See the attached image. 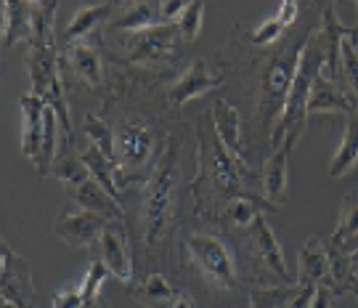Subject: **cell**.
I'll return each instance as SVG.
<instances>
[{"mask_svg": "<svg viewBox=\"0 0 358 308\" xmlns=\"http://www.w3.org/2000/svg\"><path fill=\"white\" fill-rule=\"evenodd\" d=\"M170 308H194V300L189 295H183V293H178L176 295V300H173V306Z\"/></svg>", "mask_w": 358, "mask_h": 308, "instance_id": "obj_40", "label": "cell"}, {"mask_svg": "<svg viewBox=\"0 0 358 308\" xmlns=\"http://www.w3.org/2000/svg\"><path fill=\"white\" fill-rule=\"evenodd\" d=\"M282 29H284V24L279 22V19H268L263 27H257L255 32L250 35V40L252 43H257V46H266V43H273V40L282 35Z\"/></svg>", "mask_w": 358, "mask_h": 308, "instance_id": "obj_34", "label": "cell"}, {"mask_svg": "<svg viewBox=\"0 0 358 308\" xmlns=\"http://www.w3.org/2000/svg\"><path fill=\"white\" fill-rule=\"evenodd\" d=\"M106 274H112V271L103 266L101 258H96V260L90 263L88 276H85V284H83V290H80V295H83V303H85V306H90V303H93V298L99 295V290H101Z\"/></svg>", "mask_w": 358, "mask_h": 308, "instance_id": "obj_33", "label": "cell"}, {"mask_svg": "<svg viewBox=\"0 0 358 308\" xmlns=\"http://www.w3.org/2000/svg\"><path fill=\"white\" fill-rule=\"evenodd\" d=\"M329 276V250L321 239L310 237L300 250V266H297V282L294 284H324Z\"/></svg>", "mask_w": 358, "mask_h": 308, "instance_id": "obj_17", "label": "cell"}, {"mask_svg": "<svg viewBox=\"0 0 358 308\" xmlns=\"http://www.w3.org/2000/svg\"><path fill=\"white\" fill-rule=\"evenodd\" d=\"M297 11H300V6H297L294 0H284L282 8H279V16H276V19H279V22H282L284 27H287V24H292L294 19H297Z\"/></svg>", "mask_w": 358, "mask_h": 308, "instance_id": "obj_39", "label": "cell"}, {"mask_svg": "<svg viewBox=\"0 0 358 308\" xmlns=\"http://www.w3.org/2000/svg\"><path fill=\"white\" fill-rule=\"evenodd\" d=\"M99 244H101L103 266L112 271L117 279H122V282H130V279H133L130 244H128V237H125V231L120 229V223H117V220H112V223L103 229Z\"/></svg>", "mask_w": 358, "mask_h": 308, "instance_id": "obj_12", "label": "cell"}, {"mask_svg": "<svg viewBox=\"0 0 358 308\" xmlns=\"http://www.w3.org/2000/svg\"><path fill=\"white\" fill-rule=\"evenodd\" d=\"M356 162H358V112H353V115L348 117L343 144H340L332 165H329V176H332V178H340V176H345Z\"/></svg>", "mask_w": 358, "mask_h": 308, "instance_id": "obj_23", "label": "cell"}, {"mask_svg": "<svg viewBox=\"0 0 358 308\" xmlns=\"http://www.w3.org/2000/svg\"><path fill=\"white\" fill-rule=\"evenodd\" d=\"M294 293V290H292ZM292 293H279V295H260L255 300L257 308H287V300L292 298Z\"/></svg>", "mask_w": 358, "mask_h": 308, "instance_id": "obj_37", "label": "cell"}, {"mask_svg": "<svg viewBox=\"0 0 358 308\" xmlns=\"http://www.w3.org/2000/svg\"><path fill=\"white\" fill-rule=\"evenodd\" d=\"M210 178L213 189L223 197H236L242 192V165L236 157L220 144L215 128L207 133L205 122L199 125V176L196 181Z\"/></svg>", "mask_w": 358, "mask_h": 308, "instance_id": "obj_4", "label": "cell"}, {"mask_svg": "<svg viewBox=\"0 0 358 308\" xmlns=\"http://www.w3.org/2000/svg\"><path fill=\"white\" fill-rule=\"evenodd\" d=\"M334 290L329 284H319L316 293H313V300H310V308H334Z\"/></svg>", "mask_w": 358, "mask_h": 308, "instance_id": "obj_35", "label": "cell"}, {"mask_svg": "<svg viewBox=\"0 0 358 308\" xmlns=\"http://www.w3.org/2000/svg\"><path fill=\"white\" fill-rule=\"evenodd\" d=\"M176 295H178V290L167 282L162 274H152V276L146 279V284L136 293V298L149 308H165V306L170 308L173 300H176Z\"/></svg>", "mask_w": 358, "mask_h": 308, "instance_id": "obj_26", "label": "cell"}, {"mask_svg": "<svg viewBox=\"0 0 358 308\" xmlns=\"http://www.w3.org/2000/svg\"><path fill=\"white\" fill-rule=\"evenodd\" d=\"M32 38V3H3V48L8 51L13 43Z\"/></svg>", "mask_w": 358, "mask_h": 308, "instance_id": "obj_20", "label": "cell"}, {"mask_svg": "<svg viewBox=\"0 0 358 308\" xmlns=\"http://www.w3.org/2000/svg\"><path fill=\"white\" fill-rule=\"evenodd\" d=\"M176 38H178V24H159L136 32L128 46L136 62H154L176 48Z\"/></svg>", "mask_w": 358, "mask_h": 308, "instance_id": "obj_13", "label": "cell"}, {"mask_svg": "<svg viewBox=\"0 0 358 308\" xmlns=\"http://www.w3.org/2000/svg\"><path fill=\"white\" fill-rule=\"evenodd\" d=\"M176 192H178V144H170L162 162L157 165L154 176L146 183L143 220H146L149 242H159L167 234L173 210H176Z\"/></svg>", "mask_w": 358, "mask_h": 308, "instance_id": "obj_3", "label": "cell"}, {"mask_svg": "<svg viewBox=\"0 0 358 308\" xmlns=\"http://www.w3.org/2000/svg\"><path fill=\"white\" fill-rule=\"evenodd\" d=\"M356 48H358V43H356Z\"/></svg>", "mask_w": 358, "mask_h": 308, "instance_id": "obj_43", "label": "cell"}, {"mask_svg": "<svg viewBox=\"0 0 358 308\" xmlns=\"http://www.w3.org/2000/svg\"><path fill=\"white\" fill-rule=\"evenodd\" d=\"M215 85H220V77L210 75L207 64L199 59V62H194L192 69L180 77L173 88H170V102L180 106V104H186V102H192V99H199V96L210 93Z\"/></svg>", "mask_w": 358, "mask_h": 308, "instance_id": "obj_18", "label": "cell"}, {"mask_svg": "<svg viewBox=\"0 0 358 308\" xmlns=\"http://www.w3.org/2000/svg\"><path fill=\"white\" fill-rule=\"evenodd\" d=\"M358 112V102L348 93L343 85H337V80L324 75V66L316 75L308 96V115H353Z\"/></svg>", "mask_w": 358, "mask_h": 308, "instance_id": "obj_8", "label": "cell"}, {"mask_svg": "<svg viewBox=\"0 0 358 308\" xmlns=\"http://www.w3.org/2000/svg\"><path fill=\"white\" fill-rule=\"evenodd\" d=\"M66 192H69V197H72L83 210L99 213V216H103L106 220H117V223L125 218V213L120 210V202H117L115 197L106 194V189H103L99 181L88 178L85 183L72 186V189H66Z\"/></svg>", "mask_w": 358, "mask_h": 308, "instance_id": "obj_16", "label": "cell"}, {"mask_svg": "<svg viewBox=\"0 0 358 308\" xmlns=\"http://www.w3.org/2000/svg\"><path fill=\"white\" fill-rule=\"evenodd\" d=\"M329 250L350 258L358 250V194L345 197V205L340 213V226L332 234Z\"/></svg>", "mask_w": 358, "mask_h": 308, "instance_id": "obj_19", "label": "cell"}, {"mask_svg": "<svg viewBox=\"0 0 358 308\" xmlns=\"http://www.w3.org/2000/svg\"><path fill=\"white\" fill-rule=\"evenodd\" d=\"M51 176H56L66 189L80 186V183H85L88 178H93L90 170L85 167V162H83V160H75V157H62V160H56Z\"/></svg>", "mask_w": 358, "mask_h": 308, "instance_id": "obj_30", "label": "cell"}, {"mask_svg": "<svg viewBox=\"0 0 358 308\" xmlns=\"http://www.w3.org/2000/svg\"><path fill=\"white\" fill-rule=\"evenodd\" d=\"M69 64L88 85H93V88L101 85V59H99V53H96L93 46L83 43V40L75 43L69 48Z\"/></svg>", "mask_w": 358, "mask_h": 308, "instance_id": "obj_24", "label": "cell"}, {"mask_svg": "<svg viewBox=\"0 0 358 308\" xmlns=\"http://www.w3.org/2000/svg\"><path fill=\"white\" fill-rule=\"evenodd\" d=\"M115 11V3H96V6H85V8H77V13L72 16V22L66 27L64 38L66 40H77V38H85L93 27H99Z\"/></svg>", "mask_w": 358, "mask_h": 308, "instance_id": "obj_25", "label": "cell"}, {"mask_svg": "<svg viewBox=\"0 0 358 308\" xmlns=\"http://www.w3.org/2000/svg\"><path fill=\"white\" fill-rule=\"evenodd\" d=\"M186 250L192 255L194 266L205 274L207 279L223 290H231L236 282V266L229 247L213 234H192L186 237Z\"/></svg>", "mask_w": 358, "mask_h": 308, "instance_id": "obj_5", "label": "cell"}, {"mask_svg": "<svg viewBox=\"0 0 358 308\" xmlns=\"http://www.w3.org/2000/svg\"><path fill=\"white\" fill-rule=\"evenodd\" d=\"M186 6H189V3H183V0L162 3V22H167V24H173V19H180V13L186 11Z\"/></svg>", "mask_w": 358, "mask_h": 308, "instance_id": "obj_38", "label": "cell"}, {"mask_svg": "<svg viewBox=\"0 0 358 308\" xmlns=\"http://www.w3.org/2000/svg\"><path fill=\"white\" fill-rule=\"evenodd\" d=\"M324 66V48H321L319 38L310 40L306 48H303V59H300V66H297V75L292 80V88H289V96L284 102L282 109V120L273 130V144L282 146L284 141H297V136L306 128V115H308V96H310V85L316 75Z\"/></svg>", "mask_w": 358, "mask_h": 308, "instance_id": "obj_2", "label": "cell"}, {"mask_svg": "<svg viewBox=\"0 0 358 308\" xmlns=\"http://www.w3.org/2000/svg\"><path fill=\"white\" fill-rule=\"evenodd\" d=\"M303 48L297 46L294 51H287L284 56L273 59L271 66L266 69V80H263V104H260V117L263 120H273L279 117V112L284 109V102L289 96L292 80L297 75V66L303 59Z\"/></svg>", "mask_w": 358, "mask_h": 308, "instance_id": "obj_6", "label": "cell"}, {"mask_svg": "<svg viewBox=\"0 0 358 308\" xmlns=\"http://www.w3.org/2000/svg\"><path fill=\"white\" fill-rule=\"evenodd\" d=\"M213 128H215L220 144L236 157V162L242 167H250L247 146L242 141V117H239V112L229 102H223V99H217L215 106H213Z\"/></svg>", "mask_w": 358, "mask_h": 308, "instance_id": "obj_11", "label": "cell"}, {"mask_svg": "<svg viewBox=\"0 0 358 308\" xmlns=\"http://www.w3.org/2000/svg\"><path fill=\"white\" fill-rule=\"evenodd\" d=\"M202 19H205V3H202V0L189 3V6H186V11L180 13V19H178L180 38H186L189 43L196 40L199 29H202Z\"/></svg>", "mask_w": 358, "mask_h": 308, "instance_id": "obj_32", "label": "cell"}, {"mask_svg": "<svg viewBox=\"0 0 358 308\" xmlns=\"http://www.w3.org/2000/svg\"><path fill=\"white\" fill-rule=\"evenodd\" d=\"M294 144L284 141L276 152L268 157L266 162V170H263V192L271 202H279L287 192V157H289V149Z\"/></svg>", "mask_w": 358, "mask_h": 308, "instance_id": "obj_21", "label": "cell"}, {"mask_svg": "<svg viewBox=\"0 0 358 308\" xmlns=\"http://www.w3.org/2000/svg\"><path fill=\"white\" fill-rule=\"evenodd\" d=\"M340 293H353V295L358 298V282H353V284H343V290Z\"/></svg>", "mask_w": 358, "mask_h": 308, "instance_id": "obj_42", "label": "cell"}, {"mask_svg": "<svg viewBox=\"0 0 358 308\" xmlns=\"http://www.w3.org/2000/svg\"><path fill=\"white\" fill-rule=\"evenodd\" d=\"M22 115H24V128H22V154L29 160H38L43 136H45V109L48 104L40 96H22L19 99Z\"/></svg>", "mask_w": 358, "mask_h": 308, "instance_id": "obj_14", "label": "cell"}, {"mask_svg": "<svg viewBox=\"0 0 358 308\" xmlns=\"http://www.w3.org/2000/svg\"><path fill=\"white\" fill-rule=\"evenodd\" d=\"M53 13H56V3H32V53L27 59L29 66V77H32V90L35 96L45 99V104L62 120V128L69 136L72 133V122H69V112H66L64 93H62V83H59V72H56V43H53Z\"/></svg>", "mask_w": 358, "mask_h": 308, "instance_id": "obj_1", "label": "cell"}, {"mask_svg": "<svg viewBox=\"0 0 358 308\" xmlns=\"http://www.w3.org/2000/svg\"><path fill=\"white\" fill-rule=\"evenodd\" d=\"M350 274H353V279L358 282V250L353 253V258H350Z\"/></svg>", "mask_w": 358, "mask_h": 308, "instance_id": "obj_41", "label": "cell"}, {"mask_svg": "<svg viewBox=\"0 0 358 308\" xmlns=\"http://www.w3.org/2000/svg\"><path fill=\"white\" fill-rule=\"evenodd\" d=\"M276 210V205H260V200L255 197H234L223 213V218L234 223V226H247L260 216V210Z\"/></svg>", "mask_w": 358, "mask_h": 308, "instance_id": "obj_28", "label": "cell"}, {"mask_svg": "<svg viewBox=\"0 0 358 308\" xmlns=\"http://www.w3.org/2000/svg\"><path fill=\"white\" fill-rule=\"evenodd\" d=\"M0 300H8L16 308L35 306L32 271L24 258H19L8 244H3V266H0Z\"/></svg>", "mask_w": 358, "mask_h": 308, "instance_id": "obj_7", "label": "cell"}, {"mask_svg": "<svg viewBox=\"0 0 358 308\" xmlns=\"http://www.w3.org/2000/svg\"><path fill=\"white\" fill-rule=\"evenodd\" d=\"M83 295L80 290H69V293H59L53 298V308H83Z\"/></svg>", "mask_w": 358, "mask_h": 308, "instance_id": "obj_36", "label": "cell"}, {"mask_svg": "<svg viewBox=\"0 0 358 308\" xmlns=\"http://www.w3.org/2000/svg\"><path fill=\"white\" fill-rule=\"evenodd\" d=\"M252 244H255L257 255L263 260V266L271 269L279 279L289 284L292 282V274L287 269V260H284V250L279 239H276V234L271 229L268 223H266V216L260 213L255 220H252Z\"/></svg>", "mask_w": 358, "mask_h": 308, "instance_id": "obj_15", "label": "cell"}, {"mask_svg": "<svg viewBox=\"0 0 358 308\" xmlns=\"http://www.w3.org/2000/svg\"><path fill=\"white\" fill-rule=\"evenodd\" d=\"M162 22V3H154V0H143V3H136L130 6V11L117 19L112 29H130V32H143V29H152V27H159Z\"/></svg>", "mask_w": 358, "mask_h": 308, "instance_id": "obj_22", "label": "cell"}, {"mask_svg": "<svg viewBox=\"0 0 358 308\" xmlns=\"http://www.w3.org/2000/svg\"><path fill=\"white\" fill-rule=\"evenodd\" d=\"M56 122H59V115L48 106L45 109V136H43V146H40V154L35 160L40 176H51L53 165H56V130H59Z\"/></svg>", "mask_w": 358, "mask_h": 308, "instance_id": "obj_27", "label": "cell"}, {"mask_svg": "<svg viewBox=\"0 0 358 308\" xmlns=\"http://www.w3.org/2000/svg\"><path fill=\"white\" fill-rule=\"evenodd\" d=\"M154 136L149 128L138 122H122L115 130V149H117V165L120 167H136L143 165L152 154Z\"/></svg>", "mask_w": 358, "mask_h": 308, "instance_id": "obj_10", "label": "cell"}, {"mask_svg": "<svg viewBox=\"0 0 358 308\" xmlns=\"http://www.w3.org/2000/svg\"><path fill=\"white\" fill-rule=\"evenodd\" d=\"M340 75L345 80L348 93L358 99V48L350 38H345L340 46Z\"/></svg>", "mask_w": 358, "mask_h": 308, "instance_id": "obj_31", "label": "cell"}, {"mask_svg": "<svg viewBox=\"0 0 358 308\" xmlns=\"http://www.w3.org/2000/svg\"><path fill=\"white\" fill-rule=\"evenodd\" d=\"M85 136L93 141V146H99V149H101L103 157H106L109 162H115V165H117L115 130L109 128L103 120H99L96 115H88V120H85Z\"/></svg>", "mask_w": 358, "mask_h": 308, "instance_id": "obj_29", "label": "cell"}, {"mask_svg": "<svg viewBox=\"0 0 358 308\" xmlns=\"http://www.w3.org/2000/svg\"><path fill=\"white\" fill-rule=\"evenodd\" d=\"M106 226H109V220L99 213H90V210L62 213L56 218V237H62L69 247H88L90 242L101 239Z\"/></svg>", "mask_w": 358, "mask_h": 308, "instance_id": "obj_9", "label": "cell"}]
</instances>
